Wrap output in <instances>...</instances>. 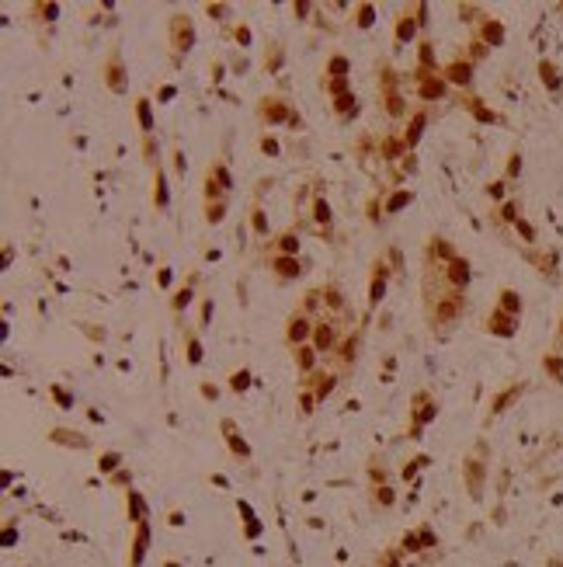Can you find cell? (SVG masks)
<instances>
[{
	"instance_id": "6da1fadb",
	"label": "cell",
	"mask_w": 563,
	"mask_h": 567,
	"mask_svg": "<svg viewBox=\"0 0 563 567\" xmlns=\"http://www.w3.org/2000/svg\"><path fill=\"white\" fill-rule=\"evenodd\" d=\"M313 334V324L306 313H292L289 317V327H285V338H289V345H303L306 338Z\"/></svg>"
},
{
	"instance_id": "7a4b0ae2",
	"label": "cell",
	"mask_w": 563,
	"mask_h": 567,
	"mask_svg": "<svg viewBox=\"0 0 563 567\" xmlns=\"http://www.w3.org/2000/svg\"><path fill=\"white\" fill-rule=\"evenodd\" d=\"M313 341H316V352H330L334 348V324L330 320H316L313 324Z\"/></svg>"
},
{
	"instance_id": "3957f363",
	"label": "cell",
	"mask_w": 563,
	"mask_h": 567,
	"mask_svg": "<svg viewBox=\"0 0 563 567\" xmlns=\"http://www.w3.org/2000/svg\"><path fill=\"white\" fill-rule=\"evenodd\" d=\"M272 268H275V275H278V278H296V275L303 272V268H299V261H296V257H289V254H275V257H272Z\"/></svg>"
},
{
	"instance_id": "277c9868",
	"label": "cell",
	"mask_w": 563,
	"mask_h": 567,
	"mask_svg": "<svg viewBox=\"0 0 563 567\" xmlns=\"http://www.w3.org/2000/svg\"><path fill=\"white\" fill-rule=\"evenodd\" d=\"M417 91H421V98H438V94H442V91H445V84H442V80L435 77V73H427L424 80H421V87H417Z\"/></svg>"
},
{
	"instance_id": "5b68a950",
	"label": "cell",
	"mask_w": 563,
	"mask_h": 567,
	"mask_svg": "<svg viewBox=\"0 0 563 567\" xmlns=\"http://www.w3.org/2000/svg\"><path fill=\"white\" fill-rule=\"evenodd\" d=\"M448 278H452V286H455V289H459V286H466V282H469V265L455 257V261L448 265Z\"/></svg>"
},
{
	"instance_id": "8992f818",
	"label": "cell",
	"mask_w": 563,
	"mask_h": 567,
	"mask_svg": "<svg viewBox=\"0 0 563 567\" xmlns=\"http://www.w3.org/2000/svg\"><path fill=\"white\" fill-rule=\"evenodd\" d=\"M174 42H177V49H188V45H192V24L184 18H174Z\"/></svg>"
},
{
	"instance_id": "52a82bcc",
	"label": "cell",
	"mask_w": 563,
	"mask_h": 567,
	"mask_svg": "<svg viewBox=\"0 0 563 567\" xmlns=\"http://www.w3.org/2000/svg\"><path fill=\"white\" fill-rule=\"evenodd\" d=\"M261 115L268 118V122H282V118H285V108H282V101H278V98H264Z\"/></svg>"
},
{
	"instance_id": "ba28073f",
	"label": "cell",
	"mask_w": 563,
	"mask_h": 567,
	"mask_svg": "<svg viewBox=\"0 0 563 567\" xmlns=\"http://www.w3.org/2000/svg\"><path fill=\"white\" fill-rule=\"evenodd\" d=\"M136 115H139V125H143V133L150 136V133H153V115H150V101H146V98H139V101H136Z\"/></svg>"
},
{
	"instance_id": "9c48e42d",
	"label": "cell",
	"mask_w": 563,
	"mask_h": 567,
	"mask_svg": "<svg viewBox=\"0 0 563 567\" xmlns=\"http://www.w3.org/2000/svg\"><path fill=\"white\" fill-rule=\"evenodd\" d=\"M383 289H386V272H383V265H376V278H372V296L369 303L376 306L379 299H383Z\"/></svg>"
},
{
	"instance_id": "30bf717a",
	"label": "cell",
	"mask_w": 563,
	"mask_h": 567,
	"mask_svg": "<svg viewBox=\"0 0 563 567\" xmlns=\"http://www.w3.org/2000/svg\"><path fill=\"white\" fill-rule=\"evenodd\" d=\"M487 324H490V331H497V334H511L515 331V327H511V317H507V313H490V320H487Z\"/></svg>"
},
{
	"instance_id": "8fae6325",
	"label": "cell",
	"mask_w": 563,
	"mask_h": 567,
	"mask_svg": "<svg viewBox=\"0 0 563 567\" xmlns=\"http://www.w3.org/2000/svg\"><path fill=\"white\" fill-rule=\"evenodd\" d=\"M448 80L452 84H469V63H452L448 66Z\"/></svg>"
},
{
	"instance_id": "7c38bea8",
	"label": "cell",
	"mask_w": 563,
	"mask_h": 567,
	"mask_svg": "<svg viewBox=\"0 0 563 567\" xmlns=\"http://www.w3.org/2000/svg\"><path fill=\"white\" fill-rule=\"evenodd\" d=\"M278 251L289 254V257H296V251H299V237L296 234H282L278 237Z\"/></svg>"
},
{
	"instance_id": "4fadbf2b",
	"label": "cell",
	"mask_w": 563,
	"mask_h": 567,
	"mask_svg": "<svg viewBox=\"0 0 563 567\" xmlns=\"http://www.w3.org/2000/svg\"><path fill=\"white\" fill-rule=\"evenodd\" d=\"M118 73H122V66H118V56H112V63H108V73H104V77H108V87H112V91H122V77H118Z\"/></svg>"
},
{
	"instance_id": "5bb4252c",
	"label": "cell",
	"mask_w": 563,
	"mask_h": 567,
	"mask_svg": "<svg viewBox=\"0 0 563 567\" xmlns=\"http://www.w3.org/2000/svg\"><path fill=\"white\" fill-rule=\"evenodd\" d=\"M501 306H504L507 313H518V310H522V299L511 293V289H504V293H501Z\"/></svg>"
},
{
	"instance_id": "9a60e30c",
	"label": "cell",
	"mask_w": 563,
	"mask_h": 567,
	"mask_svg": "<svg viewBox=\"0 0 563 567\" xmlns=\"http://www.w3.org/2000/svg\"><path fill=\"white\" fill-rule=\"evenodd\" d=\"M223 431L230 435V446H233V449L240 452V456H247V446H244V442L236 439V428H233V421H223Z\"/></svg>"
},
{
	"instance_id": "2e32d148",
	"label": "cell",
	"mask_w": 563,
	"mask_h": 567,
	"mask_svg": "<svg viewBox=\"0 0 563 567\" xmlns=\"http://www.w3.org/2000/svg\"><path fill=\"white\" fill-rule=\"evenodd\" d=\"M324 299H327L334 310H341V306H344V296H341V289H337V286H327V289H324Z\"/></svg>"
},
{
	"instance_id": "e0dca14e",
	"label": "cell",
	"mask_w": 563,
	"mask_h": 567,
	"mask_svg": "<svg viewBox=\"0 0 563 567\" xmlns=\"http://www.w3.org/2000/svg\"><path fill=\"white\" fill-rule=\"evenodd\" d=\"M313 352H316V348H306V345H303V348L296 352V358H299V369H303V372H310V369H313Z\"/></svg>"
},
{
	"instance_id": "ac0fdd59",
	"label": "cell",
	"mask_w": 563,
	"mask_h": 567,
	"mask_svg": "<svg viewBox=\"0 0 563 567\" xmlns=\"http://www.w3.org/2000/svg\"><path fill=\"white\" fill-rule=\"evenodd\" d=\"M421 129H424V112H417V115H414V122H410V133H407V143H417Z\"/></svg>"
},
{
	"instance_id": "d6986e66",
	"label": "cell",
	"mask_w": 563,
	"mask_h": 567,
	"mask_svg": "<svg viewBox=\"0 0 563 567\" xmlns=\"http://www.w3.org/2000/svg\"><path fill=\"white\" fill-rule=\"evenodd\" d=\"M330 73H334L337 80H344V73H348V59H344V56H334V59H330Z\"/></svg>"
},
{
	"instance_id": "ffe728a7",
	"label": "cell",
	"mask_w": 563,
	"mask_h": 567,
	"mask_svg": "<svg viewBox=\"0 0 563 567\" xmlns=\"http://www.w3.org/2000/svg\"><path fill=\"white\" fill-rule=\"evenodd\" d=\"M410 32H414V21H410V14H404L396 24V39H410Z\"/></svg>"
},
{
	"instance_id": "44dd1931",
	"label": "cell",
	"mask_w": 563,
	"mask_h": 567,
	"mask_svg": "<svg viewBox=\"0 0 563 567\" xmlns=\"http://www.w3.org/2000/svg\"><path fill=\"white\" fill-rule=\"evenodd\" d=\"M188 362H202V348L195 338H188Z\"/></svg>"
},
{
	"instance_id": "7402d4cb",
	"label": "cell",
	"mask_w": 563,
	"mask_h": 567,
	"mask_svg": "<svg viewBox=\"0 0 563 567\" xmlns=\"http://www.w3.org/2000/svg\"><path fill=\"white\" fill-rule=\"evenodd\" d=\"M143 550H146V529H139V536H136V557H132V564H139Z\"/></svg>"
},
{
	"instance_id": "603a6c76",
	"label": "cell",
	"mask_w": 563,
	"mask_h": 567,
	"mask_svg": "<svg viewBox=\"0 0 563 567\" xmlns=\"http://www.w3.org/2000/svg\"><path fill=\"white\" fill-rule=\"evenodd\" d=\"M543 80L549 84V87H556V84H560V80H556V70H553L549 63H543Z\"/></svg>"
},
{
	"instance_id": "cb8c5ba5",
	"label": "cell",
	"mask_w": 563,
	"mask_h": 567,
	"mask_svg": "<svg viewBox=\"0 0 563 567\" xmlns=\"http://www.w3.org/2000/svg\"><path fill=\"white\" fill-rule=\"evenodd\" d=\"M254 230H257V234H261V237L268 234V223H264V216H261V209H254Z\"/></svg>"
},
{
	"instance_id": "d4e9b609",
	"label": "cell",
	"mask_w": 563,
	"mask_h": 567,
	"mask_svg": "<svg viewBox=\"0 0 563 567\" xmlns=\"http://www.w3.org/2000/svg\"><path fill=\"white\" fill-rule=\"evenodd\" d=\"M484 35H487V39H494V42H501V35H504V32H501V24H487Z\"/></svg>"
},
{
	"instance_id": "484cf974",
	"label": "cell",
	"mask_w": 563,
	"mask_h": 567,
	"mask_svg": "<svg viewBox=\"0 0 563 567\" xmlns=\"http://www.w3.org/2000/svg\"><path fill=\"white\" fill-rule=\"evenodd\" d=\"M316 219H320V223H330V209H327V202H316Z\"/></svg>"
},
{
	"instance_id": "4316f807",
	"label": "cell",
	"mask_w": 563,
	"mask_h": 567,
	"mask_svg": "<svg viewBox=\"0 0 563 567\" xmlns=\"http://www.w3.org/2000/svg\"><path fill=\"white\" fill-rule=\"evenodd\" d=\"M351 101H355V98H351V94H341V98H337V105H334V108H337V112H341V115H344V112H348V108H351Z\"/></svg>"
},
{
	"instance_id": "83f0119b",
	"label": "cell",
	"mask_w": 563,
	"mask_h": 567,
	"mask_svg": "<svg viewBox=\"0 0 563 567\" xmlns=\"http://www.w3.org/2000/svg\"><path fill=\"white\" fill-rule=\"evenodd\" d=\"M219 219H223V202L209 205V223H219Z\"/></svg>"
},
{
	"instance_id": "f1b7e54d",
	"label": "cell",
	"mask_w": 563,
	"mask_h": 567,
	"mask_svg": "<svg viewBox=\"0 0 563 567\" xmlns=\"http://www.w3.org/2000/svg\"><path fill=\"white\" fill-rule=\"evenodd\" d=\"M247 386V372H233V390H244Z\"/></svg>"
},
{
	"instance_id": "f546056e",
	"label": "cell",
	"mask_w": 563,
	"mask_h": 567,
	"mask_svg": "<svg viewBox=\"0 0 563 567\" xmlns=\"http://www.w3.org/2000/svg\"><path fill=\"white\" fill-rule=\"evenodd\" d=\"M404 202H410V195H407V192H400V195H396L393 202H389V213H393V209H400Z\"/></svg>"
},
{
	"instance_id": "4dcf8cb0",
	"label": "cell",
	"mask_w": 563,
	"mask_h": 567,
	"mask_svg": "<svg viewBox=\"0 0 563 567\" xmlns=\"http://www.w3.org/2000/svg\"><path fill=\"white\" fill-rule=\"evenodd\" d=\"M188 299H192V293H188V289H181V293H177V299H174V310H181Z\"/></svg>"
},
{
	"instance_id": "1f68e13d",
	"label": "cell",
	"mask_w": 563,
	"mask_h": 567,
	"mask_svg": "<svg viewBox=\"0 0 563 567\" xmlns=\"http://www.w3.org/2000/svg\"><path fill=\"white\" fill-rule=\"evenodd\" d=\"M358 24H372V7H362V18H358Z\"/></svg>"
}]
</instances>
